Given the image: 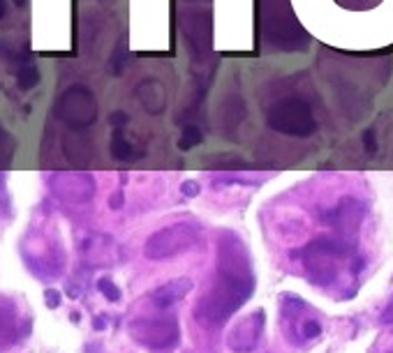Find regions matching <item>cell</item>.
<instances>
[{
    "label": "cell",
    "mask_w": 393,
    "mask_h": 353,
    "mask_svg": "<svg viewBox=\"0 0 393 353\" xmlns=\"http://www.w3.org/2000/svg\"><path fill=\"white\" fill-rule=\"evenodd\" d=\"M389 353H393V349H391V351H389Z\"/></svg>",
    "instance_id": "30"
},
{
    "label": "cell",
    "mask_w": 393,
    "mask_h": 353,
    "mask_svg": "<svg viewBox=\"0 0 393 353\" xmlns=\"http://www.w3.org/2000/svg\"><path fill=\"white\" fill-rule=\"evenodd\" d=\"M44 302L52 309H56V307H61V293H58L56 289H47L44 291Z\"/></svg>",
    "instance_id": "23"
},
{
    "label": "cell",
    "mask_w": 393,
    "mask_h": 353,
    "mask_svg": "<svg viewBox=\"0 0 393 353\" xmlns=\"http://www.w3.org/2000/svg\"><path fill=\"white\" fill-rule=\"evenodd\" d=\"M199 240H202V229L195 222H179L150 235L144 245V254L146 259L160 261V259H169L192 249Z\"/></svg>",
    "instance_id": "4"
},
{
    "label": "cell",
    "mask_w": 393,
    "mask_h": 353,
    "mask_svg": "<svg viewBox=\"0 0 393 353\" xmlns=\"http://www.w3.org/2000/svg\"><path fill=\"white\" fill-rule=\"evenodd\" d=\"M298 335H301V340H306V342L320 337V335H322L320 321H315V318H306V321L301 323V328H298Z\"/></svg>",
    "instance_id": "18"
},
{
    "label": "cell",
    "mask_w": 393,
    "mask_h": 353,
    "mask_svg": "<svg viewBox=\"0 0 393 353\" xmlns=\"http://www.w3.org/2000/svg\"><path fill=\"white\" fill-rule=\"evenodd\" d=\"M14 155V139L12 134H7L3 128H0V164L10 162Z\"/></svg>",
    "instance_id": "17"
},
{
    "label": "cell",
    "mask_w": 393,
    "mask_h": 353,
    "mask_svg": "<svg viewBox=\"0 0 393 353\" xmlns=\"http://www.w3.org/2000/svg\"><path fill=\"white\" fill-rule=\"evenodd\" d=\"M181 192H183L186 197H197V194H199V185H197L195 180H188V182L181 185Z\"/></svg>",
    "instance_id": "24"
},
{
    "label": "cell",
    "mask_w": 393,
    "mask_h": 353,
    "mask_svg": "<svg viewBox=\"0 0 393 353\" xmlns=\"http://www.w3.org/2000/svg\"><path fill=\"white\" fill-rule=\"evenodd\" d=\"M363 148L365 153H377V139H375V132L373 130H365L363 132Z\"/></svg>",
    "instance_id": "22"
},
{
    "label": "cell",
    "mask_w": 393,
    "mask_h": 353,
    "mask_svg": "<svg viewBox=\"0 0 393 353\" xmlns=\"http://www.w3.org/2000/svg\"><path fill=\"white\" fill-rule=\"evenodd\" d=\"M202 139H204V134L199 128H195V125H188L186 130H183L181 134V141H179V148L181 150H192L195 146L202 144Z\"/></svg>",
    "instance_id": "16"
},
{
    "label": "cell",
    "mask_w": 393,
    "mask_h": 353,
    "mask_svg": "<svg viewBox=\"0 0 393 353\" xmlns=\"http://www.w3.org/2000/svg\"><path fill=\"white\" fill-rule=\"evenodd\" d=\"M3 326H5V318H3V312H0V330H3Z\"/></svg>",
    "instance_id": "29"
},
{
    "label": "cell",
    "mask_w": 393,
    "mask_h": 353,
    "mask_svg": "<svg viewBox=\"0 0 393 353\" xmlns=\"http://www.w3.org/2000/svg\"><path fill=\"white\" fill-rule=\"evenodd\" d=\"M349 252H352V245L340 240L338 235H322V238L313 240L310 245L301 249V261H303L315 284L329 287L338 277V266Z\"/></svg>",
    "instance_id": "2"
},
{
    "label": "cell",
    "mask_w": 393,
    "mask_h": 353,
    "mask_svg": "<svg viewBox=\"0 0 393 353\" xmlns=\"http://www.w3.org/2000/svg\"><path fill=\"white\" fill-rule=\"evenodd\" d=\"M0 56L5 58L10 67H14V72L19 70V67L32 63V54H30V47L23 44L21 49L14 44L10 39H0Z\"/></svg>",
    "instance_id": "13"
},
{
    "label": "cell",
    "mask_w": 393,
    "mask_h": 353,
    "mask_svg": "<svg viewBox=\"0 0 393 353\" xmlns=\"http://www.w3.org/2000/svg\"><path fill=\"white\" fill-rule=\"evenodd\" d=\"M93 326H95V330H104L107 318H104V316H95V318H93Z\"/></svg>",
    "instance_id": "27"
},
{
    "label": "cell",
    "mask_w": 393,
    "mask_h": 353,
    "mask_svg": "<svg viewBox=\"0 0 393 353\" xmlns=\"http://www.w3.org/2000/svg\"><path fill=\"white\" fill-rule=\"evenodd\" d=\"M132 340L144 344L148 349H174L179 344L181 330L176 316L157 314V316H141L130 323Z\"/></svg>",
    "instance_id": "6"
},
{
    "label": "cell",
    "mask_w": 393,
    "mask_h": 353,
    "mask_svg": "<svg viewBox=\"0 0 393 353\" xmlns=\"http://www.w3.org/2000/svg\"><path fill=\"white\" fill-rule=\"evenodd\" d=\"M125 204V197H123V192H114L111 199H109V208H114V210H121Z\"/></svg>",
    "instance_id": "26"
},
{
    "label": "cell",
    "mask_w": 393,
    "mask_h": 353,
    "mask_svg": "<svg viewBox=\"0 0 393 353\" xmlns=\"http://www.w3.org/2000/svg\"><path fill=\"white\" fill-rule=\"evenodd\" d=\"M255 293V275L250 252L236 233H222L217 242L215 280L195 307L202 326H222L238 312Z\"/></svg>",
    "instance_id": "1"
},
{
    "label": "cell",
    "mask_w": 393,
    "mask_h": 353,
    "mask_svg": "<svg viewBox=\"0 0 393 353\" xmlns=\"http://www.w3.org/2000/svg\"><path fill=\"white\" fill-rule=\"evenodd\" d=\"M125 58H128V54H125V49H116V54H114V58H111V63H109V72L111 74H116V77H119V74H123V70H125Z\"/></svg>",
    "instance_id": "20"
},
{
    "label": "cell",
    "mask_w": 393,
    "mask_h": 353,
    "mask_svg": "<svg viewBox=\"0 0 393 353\" xmlns=\"http://www.w3.org/2000/svg\"><path fill=\"white\" fill-rule=\"evenodd\" d=\"M52 187L63 201L70 204H79V201H88L95 192V182L90 173H52Z\"/></svg>",
    "instance_id": "9"
},
{
    "label": "cell",
    "mask_w": 393,
    "mask_h": 353,
    "mask_svg": "<svg viewBox=\"0 0 393 353\" xmlns=\"http://www.w3.org/2000/svg\"><path fill=\"white\" fill-rule=\"evenodd\" d=\"M264 321H266V314L262 312V309H257V312L241 318V321L234 326L229 330V335H227L229 351H234V353H253L259 347V340H262Z\"/></svg>",
    "instance_id": "8"
},
{
    "label": "cell",
    "mask_w": 393,
    "mask_h": 353,
    "mask_svg": "<svg viewBox=\"0 0 393 353\" xmlns=\"http://www.w3.org/2000/svg\"><path fill=\"white\" fill-rule=\"evenodd\" d=\"M326 222L333 224V229L338 231V238L352 245V235L358 231V226L363 222V206L358 201L345 197L336 206V210L326 217Z\"/></svg>",
    "instance_id": "10"
},
{
    "label": "cell",
    "mask_w": 393,
    "mask_h": 353,
    "mask_svg": "<svg viewBox=\"0 0 393 353\" xmlns=\"http://www.w3.org/2000/svg\"><path fill=\"white\" fill-rule=\"evenodd\" d=\"M382 323L384 326H393V296L389 300V305L384 307V312H382Z\"/></svg>",
    "instance_id": "25"
},
{
    "label": "cell",
    "mask_w": 393,
    "mask_h": 353,
    "mask_svg": "<svg viewBox=\"0 0 393 353\" xmlns=\"http://www.w3.org/2000/svg\"><path fill=\"white\" fill-rule=\"evenodd\" d=\"M7 14V0H0V19Z\"/></svg>",
    "instance_id": "28"
},
{
    "label": "cell",
    "mask_w": 393,
    "mask_h": 353,
    "mask_svg": "<svg viewBox=\"0 0 393 353\" xmlns=\"http://www.w3.org/2000/svg\"><path fill=\"white\" fill-rule=\"evenodd\" d=\"M54 116L72 130H86L97 120V99L86 86H70L58 95Z\"/></svg>",
    "instance_id": "5"
},
{
    "label": "cell",
    "mask_w": 393,
    "mask_h": 353,
    "mask_svg": "<svg viewBox=\"0 0 393 353\" xmlns=\"http://www.w3.org/2000/svg\"><path fill=\"white\" fill-rule=\"evenodd\" d=\"M192 287H195V282H192L190 277H179V280H171V282L162 284V287H157L150 293V300H153V305L157 309H167L186 298L192 291Z\"/></svg>",
    "instance_id": "12"
},
{
    "label": "cell",
    "mask_w": 393,
    "mask_h": 353,
    "mask_svg": "<svg viewBox=\"0 0 393 353\" xmlns=\"http://www.w3.org/2000/svg\"><path fill=\"white\" fill-rule=\"evenodd\" d=\"M135 97L139 104L144 106V111L160 116L167 109V88L160 79H144L135 90Z\"/></svg>",
    "instance_id": "11"
},
{
    "label": "cell",
    "mask_w": 393,
    "mask_h": 353,
    "mask_svg": "<svg viewBox=\"0 0 393 353\" xmlns=\"http://www.w3.org/2000/svg\"><path fill=\"white\" fill-rule=\"evenodd\" d=\"M190 3H192V0H190Z\"/></svg>",
    "instance_id": "31"
},
{
    "label": "cell",
    "mask_w": 393,
    "mask_h": 353,
    "mask_svg": "<svg viewBox=\"0 0 393 353\" xmlns=\"http://www.w3.org/2000/svg\"><path fill=\"white\" fill-rule=\"evenodd\" d=\"M181 26H183V37H186V44L190 47L192 58H195V61H206V58L211 56V49H213L211 14L204 10L186 12Z\"/></svg>",
    "instance_id": "7"
},
{
    "label": "cell",
    "mask_w": 393,
    "mask_h": 353,
    "mask_svg": "<svg viewBox=\"0 0 393 353\" xmlns=\"http://www.w3.org/2000/svg\"><path fill=\"white\" fill-rule=\"evenodd\" d=\"M111 155L114 159H132V157H139L141 153H137L135 146L123 137V130H116L111 139Z\"/></svg>",
    "instance_id": "14"
},
{
    "label": "cell",
    "mask_w": 393,
    "mask_h": 353,
    "mask_svg": "<svg viewBox=\"0 0 393 353\" xmlns=\"http://www.w3.org/2000/svg\"><path fill=\"white\" fill-rule=\"evenodd\" d=\"M266 123H269L271 130L298 139H306L317 132V120L313 116V109L301 97H287V99H280L278 104H273L269 116H266Z\"/></svg>",
    "instance_id": "3"
},
{
    "label": "cell",
    "mask_w": 393,
    "mask_h": 353,
    "mask_svg": "<svg viewBox=\"0 0 393 353\" xmlns=\"http://www.w3.org/2000/svg\"><path fill=\"white\" fill-rule=\"evenodd\" d=\"M14 77H16V86L21 90H32L40 83V70L35 63H28V65L19 67V70L14 72Z\"/></svg>",
    "instance_id": "15"
},
{
    "label": "cell",
    "mask_w": 393,
    "mask_h": 353,
    "mask_svg": "<svg viewBox=\"0 0 393 353\" xmlns=\"http://www.w3.org/2000/svg\"><path fill=\"white\" fill-rule=\"evenodd\" d=\"M97 289L102 291V296L109 300V302H119L121 300V289L116 287V284L109 280V277H102V280L97 282Z\"/></svg>",
    "instance_id": "19"
},
{
    "label": "cell",
    "mask_w": 393,
    "mask_h": 353,
    "mask_svg": "<svg viewBox=\"0 0 393 353\" xmlns=\"http://www.w3.org/2000/svg\"><path fill=\"white\" fill-rule=\"evenodd\" d=\"M128 123H130V116L123 113V111H114L111 116H109V125L114 128V132H116V130H123Z\"/></svg>",
    "instance_id": "21"
}]
</instances>
